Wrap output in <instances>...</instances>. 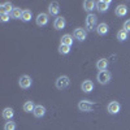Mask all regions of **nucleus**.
<instances>
[{
	"mask_svg": "<svg viewBox=\"0 0 130 130\" xmlns=\"http://www.w3.org/2000/svg\"><path fill=\"white\" fill-rule=\"evenodd\" d=\"M69 52H70V46H65V44L59 46V53H61V55H68Z\"/></svg>",
	"mask_w": 130,
	"mask_h": 130,
	"instance_id": "24",
	"label": "nucleus"
},
{
	"mask_svg": "<svg viewBox=\"0 0 130 130\" xmlns=\"http://www.w3.org/2000/svg\"><path fill=\"white\" fill-rule=\"evenodd\" d=\"M83 8L86 12H91V10H94V8H96V3L91 2V0H86V2H83Z\"/></svg>",
	"mask_w": 130,
	"mask_h": 130,
	"instance_id": "17",
	"label": "nucleus"
},
{
	"mask_svg": "<svg viewBox=\"0 0 130 130\" xmlns=\"http://www.w3.org/2000/svg\"><path fill=\"white\" fill-rule=\"evenodd\" d=\"M73 35H74L75 39H78V40L82 42V40L86 39V37H87V31H86L85 29H82V27H77V29L74 30Z\"/></svg>",
	"mask_w": 130,
	"mask_h": 130,
	"instance_id": "7",
	"label": "nucleus"
},
{
	"mask_svg": "<svg viewBox=\"0 0 130 130\" xmlns=\"http://www.w3.org/2000/svg\"><path fill=\"white\" fill-rule=\"evenodd\" d=\"M81 87H82V91H83V92L89 94V92H91V91L94 90V83H92V81H90V79H86V81L82 82Z\"/></svg>",
	"mask_w": 130,
	"mask_h": 130,
	"instance_id": "9",
	"label": "nucleus"
},
{
	"mask_svg": "<svg viewBox=\"0 0 130 130\" xmlns=\"http://www.w3.org/2000/svg\"><path fill=\"white\" fill-rule=\"evenodd\" d=\"M0 18H2L3 22H8L10 18V14L9 13H0Z\"/></svg>",
	"mask_w": 130,
	"mask_h": 130,
	"instance_id": "27",
	"label": "nucleus"
},
{
	"mask_svg": "<svg viewBox=\"0 0 130 130\" xmlns=\"http://www.w3.org/2000/svg\"><path fill=\"white\" fill-rule=\"evenodd\" d=\"M96 78H98V82H99L100 85H107L111 81V73L108 70H102V72L98 73Z\"/></svg>",
	"mask_w": 130,
	"mask_h": 130,
	"instance_id": "2",
	"label": "nucleus"
},
{
	"mask_svg": "<svg viewBox=\"0 0 130 130\" xmlns=\"http://www.w3.org/2000/svg\"><path fill=\"white\" fill-rule=\"evenodd\" d=\"M69 85H70V79H69V77H67V75H60V77L56 79V87L59 90L68 89Z\"/></svg>",
	"mask_w": 130,
	"mask_h": 130,
	"instance_id": "1",
	"label": "nucleus"
},
{
	"mask_svg": "<svg viewBox=\"0 0 130 130\" xmlns=\"http://www.w3.org/2000/svg\"><path fill=\"white\" fill-rule=\"evenodd\" d=\"M124 30H125V31H130V20L125 21V24H124Z\"/></svg>",
	"mask_w": 130,
	"mask_h": 130,
	"instance_id": "28",
	"label": "nucleus"
},
{
	"mask_svg": "<svg viewBox=\"0 0 130 130\" xmlns=\"http://www.w3.org/2000/svg\"><path fill=\"white\" fill-rule=\"evenodd\" d=\"M61 44H65V46H72V44H73V37H72V35H69V34L62 35V38H61Z\"/></svg>",
	"mask_w": 130,
	"mask_h": 130,
	"instance_id": "20",
	"label": "nucleus"
},
{
	"mask_svg": "<svg viewBox=\"0 0 130 130\" xmlns=\"http://www.w3.org/2000/svg\"><path fill=\"white\" fill-rule=\"evenodd\" d=\"M120 103L118 102H111L109 104H108V107H107V109H108V112H109L111 115H117L118 112H120Z\"/></svg>",
	"mask_w": 130,
	"mask_h": 130,
	"instance_id": "8",
	"label": "nucleus"
},
{
	"mask_svg": "<svg viewBox=\"0 0 130 130\" xmlns=\"http://www.w3.org/2000/svg\"><path fill=\"white\" fill-rule=\"evenodd\" d=\"M13 115H14V111L12 109V108H4V111H3V117L5 118V120H8V121H10L12 120V117H13Z\"/></svg>",
	"mask_w": 130,
	"mask_h": 130,
	"instance_id": "19",
	"label": "nucleus"
},
{
	"mask_svg": "<svg viewBox=\"0 0 130 130\" xmlns=\"http://www.w3.org/2000/svg\"><path fill=\"white\" fill-rule=\"evenodd\" d=\"M96 21H98L96 16L92 14V13H89L87 17H86V30L92 31L94 27H95V25H96Z\"/></svg>",
	"mask_w": 130,
	"mask_h": 130,
	"instance_id": "3",
	"label": "nucleus"
},
{
	"mask_svg": "<svg viewBox=\"0 0 130 130\" xmlns=\"http://www.w3.org/2000/svg\"><path fill=\"white\" fill-rule=\"evenodd\" d=\"M14 8H13V5H12V3L10 2H5V3H3L2 5H0V13H12V10H13Z\"/></svg>",
	"mask_w": 130,
	"mask_h": 130,
	"instance_id": "11",
	"label": "nucleus"
},
{
	"mask_svg": "<svg viewBox=\"0 0 130 130\" xmlns=\"http://www.w3.org/2000/svg\"><path fill=\"white\" fill-rule=\"evenodd\" d=\"M31 83H32V81H31V78L29 77V75H21L20 79H18L20 87H21V89H24V90L30 89V87H31Z\"/></svg>",
	"mask_w": 130,
	"mask_h": 130,
	"instance_id": "4",
	"label": "nucleus"
},
{
	"mask_svg": "<svg viewBox=\"0 0 130 130\" xmlns=\"http://www.w3.org/2000/svg\"><path fill=\"white\" fill-rule=\"evenodd\" d=\"M108 30H109V27H108V25L104 24V22H102V24H99L96 26V32L99 35H105L108 32Z\"/></svg>",
	"mask_w": 130,
	"mask_h": 130,
	"instance_id": "16",
	"label": "nucleus"
},
{
	"mask_svg": "<svg viewBox=\"0 0 130 130\" xmlns=\"http://www.w3.org/2000/svg\"><path fill=\"white\" fill-rule=\"evenodd\" d=\"M34 116L37 117V118H42L43 116L46 115V108L43 107V105H35V109H34Z\"/></svg>",
	"mask_w": 130,
	"mask_h": 130,
	"instance_id": "15",
	"label": "nucleus"
},
{
	"mask_svg": "<svg viewBox=\"0 0 130 130\" xmlns=\"http://www.w3.org/2000/svg\"><path fill=\"white\" fill-rule=\"evenodd\" d=\"M109 4H111V0H99V2L96 3V9L99 10L100 13H104L108 10Z\"/></svg>",
	"mask_w": 130,
	"mask_h": 130,
	"instance_id": "6",
	"label": "nucleus"
},
{
	"mask_svg": "<svg viewBox=\"0 0 130 130\" xmlns=\"http://www.w3.org/2000/svg\"><path fill=\"white\" fill-rule=\"evenodd\" d=\"M31 17H32V13H31V10H29V9H25L24 10V13H22V21H25V22H29V21L31 20Z\"/></svg>",
	"mask_w": 130,
	"mask_h": 130,
	"instance_id": "23",
	"label": "nucleus"
},
{
	"mask_svg": "<svg viewBox=\"0 0 130 130\" xmlns=\"http://www.w3.org/2000/svg\"><path fill=\"white\" fill-rule=\"evenodd\" d=\"M59 12H60V5H59V3H57V2H52V3L48 5V13L52 14V16H56V14H59Z\"/></svg>",
	"mask_w": 130,
	"mask_h": 130,
	"instance_id": "10",
	"label": "nucleus"
},
{
	"mask_svg": "<svg viewBox=\"0 0 130 130\" xmlns=\"http://www.w3.org/2000/svg\"><path fill=\"white\" fill-rule=\"evenodd\" d=\"M22 13H24V10H21V8H14L12 10V13H10V16H12V18H22Z\"/></svg>",
	"mask_w": 130,
	"mask_h": 130,
	"instance_id": "22",
	"label": "nucleus"
},
{
	"mask_svg": "<svg viewBox=\"0 0 130 130\" xmlns=\"http://www.w3.org/2000/svg\"><path fill=\"white\" fill-rule=\"evenodd\" d=\"M107 67H108V60H107V59H100V60H98V62H96V68L99 69V72H102V70H107Z\"/></svg>",
	"mask_w": 130,
	"mask_h": 130,
	"instance_id": "18",
	"label": "nucleus"
},
{
	"mask_svg": "<svg viewBox=\"0 0 130 130\" xmlns=\"http://www.w3.org/2000/svg\"><path fill=\"white\" fill-rule=\"evenodd\" d=\"M48 24V16L46 13H39L37 17V25L38 26H46Z\"/></svg>",
	"mask_w": 130,
	"mask_h": 130,
	"instance_id": "12",
	"label": "nucleus"
},
{
	"mask_svg": "<svg viewBox=\"0 0 130 130\" xmlns=\"http://www.w3.org/2000/svg\"><path fill=\"white\" fill-rule=\"evenodd\" d=\"M78 108L82 112H91L94 109V103L90 100H81L78 103Z\"/></svg>",
	"mask_w": 130,
	"mask_h": 130,
	"instance_id": "5",
	"label": "nucleus"
},
{
	"mask_svg": "<svg viewBox=\"0 0 130 130\" xmlns=\"http://www.w3.org/2000/svg\"><path fill=\"white\" fill-rule=\"evenodd\" d=\"M34 109H35V104H34V102L29 100V102H26V103L24 104V111H25V112L30 113V112H34Z\"/></svg>",
	"mask_w": 130,
	"mask_h": 130,
	"instance_id": "21",
	"label": "nucleus"
},
{
	"mask_svg": "<svg viewBox=\"0 0 130 130\" xmlns=\"http://www.w3.org/2000/svg\"><path fill=\"white\" fill-rule=\"evenodd\" d=\"M115 13H116V16H118V17H125L126 13H127V7L124 5V4L117 5V8L115 9Z\"/></svg>",
	"mask_w": 130,
	"mask_h": 130,
	"instance_id": "13",
	"label": "nucleus"
},
{
	"mask_svg": "<svg viewBox=\"0 0 130 130\" xmlns=\"http://www.w3.org/2000/svg\"><path fill=\"white\" fill-rule=\"evenodd\" d=\"M117 39L120 40V42L126 40V39H127V31H125L124 29H122V30H120V31L117 32Z\"/></svg>",
	"mask_w": 130,
	"mask_h": 130,
	"instance_id": "25",
	"label": "nucleus"
},
{
	"mask_svg": "<svg viewBox=\"0 0 130 130\" xmlns=\"http://www.w3.org/2000/svg\"><path fill=\"white\" fill-rule=\"evenodd\" d=\"M4 130H16V122H13L12 120L8 121V122H5Z\"/></svg>",
	"mask_w": 130,
	"mask_h": 130,
	"instance_id": "26",
	"label": "nucleus"
},
{
	"mask_svg": "<svg viewBox=\"0 0 130 130\" xmlns=\"http://www.w3.org/2000/svg\"><path fill=\"white\" fill-rule=\"evenodd\" d=\"M65 25H67V21H65L64 17H57L55 20V22H53V26H55L56 30H61L65 27Z\"/></svg>",
	"mask_w": 130,
	"mask_h": 130,
	"instance_id": "14",
	"label": "nucleus"
}]
</instances>
